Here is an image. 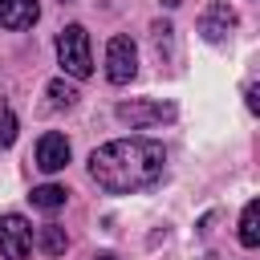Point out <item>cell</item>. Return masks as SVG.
Here are the masks:
<instances>
[{
  "instance_id": "obj_2",
  "label": "cell",
  "mask_w": 260,
  "mask_h": 260,
  "mask_svg": "<svg viewBox=\"0 0 260 260\" xmlns=\"http://www.w3.org/2000/svg\"><path fill=\"white\" fill-rule=\"evenodd\" d=\"M57 61L65 65L69 77H89L93 73V53H89V32L81 24H65L57 37Z\"/></svg>"
},
{
  "instance_id": "obj_5",
  "label": "cell",
  "mask_w": 260,
  "mask_h": 260,
  "mask_svg": "<svg viewBox=\"0 0 260 260\" xmlns=\"http://www.w3.org/2000/svg\"><path fill=\"white\" fill-rule=\"evenodd\" d=\"M28 248H32V228H28V219L16 215V211L0 215V256H4V260H24Z\"/></svg>"
},
{
  "instance_id": "obj_12",
  "label": "cell",
  "mask_w": 260,
  "mask_h": 260,
  "mask_svg": "<svg viewBox=\"0 0 260 260\" xmlns=\"http://www.w3.org/2000/svg\"><path fill=\"white\" fill-rule=\"evenodd\" d=\"M45 93H49V102H53L57 110H69V106H77V89H73L69 81H61V77H53V81L45 85Z\"/></svg>"
},
{
  "instance_id": "obj_15",
  "label": "cell",
  "mask_w": 260,
  "mask_h": 260,
  "mask_svg": "<svg viewBox=\"0 0 260 260\" xmlns=\"http://www.w3.org/2000/svg\"><path fill=\"white\" fill-rule=\"evenodd\" d=\"M162 4H167V8H175V4H183V0H162Z\"/></svg>"
},
{
  "instance_id": "obj_13",
  "label": "cell",
  "mask_w": 260,
  "mask_h": 260,
  "mask_svg": "<svg viewBox=\"0 0 260 260\" xmlns=\"http://www.w3.org/2000/svg\"><path fill=\"white\" fill-rule=\"evenodd\" d=\"M12 142H16V114L0 106V146H12Z\"/></svg>"
},
{
  "instance_id": "obj_14",
  "label": "cell",
  "mask_w": 260,
  "mask_h": 260,
  "mask_svg": "<svg viewBox=\"0 0 260 260\" xmlns=\"http://www.w3.org/2000/svg\"><path fill=\"white\" fill-rule=\"evenodd\" d=\"M244 98H248V110L256 114V110H260V85H248V93H244Z\"/></svg>"
},
{
  "instance_id": "obj_7",
  "label": "cell",
  "mask_w": 260,
  "mask_h": 260,
  "mask_svg": "<svg viewBox=\"0 0 260 260\" xmlns=\"http://www.w3.org/2000/svg\"><path fill=\"white\" fill-rule=\"evenodd\" d=\"M65 162H69V142H65V134H45V138L37 142V167H41L45 175H57V171H65Z\"/></svg>"
},
{
  "instance_id": "obj_3",
  "label": "cell",
  "mask_w": 260,
  "mask_h": 260,
  "mask_svg": "<svg viewBox=\"0 0 260 260\" xmlns=\"http://www.w3.org/2000/svg\"><path fill=\"white\" fill-rule=\"evenodd\" d=\"M114 114H118V122H126L130 130H142V126H154V122H171V118H175V106H171V102H150V98H130V102H122Z\"/></svg>"
},
{
  "instance_id": "obj_10",
  "label": "cell",
  "mask_w": 260,
  "mask_h": 260,
  "mask_svg": "<svg viewBox=\"0 0 260 260\" xmlns=\"http://www.w3.org/2000/svg\"><path fill=\"white\" fill-rule=\"evenodd\" d=\"M32 207H41V211H57V207H65V187H57V183H45V187H32Z\"/></svg>"
},
{
  "instance_id": "obj_4",
  "label": "cell",
  "mask_w": 260,
  "mask_h": 260,
  "mask_svg": "<svg viewBox=\"0 0 260 260\" xmlns=\"http://www.w3.org/2000/svg\"><path fill=\"white\" fill-rule=\"evenodd\" d=\"M134 73H138V49H134V41L130 37H110V45H106V77L114 85H126Z\"/></svg>"
},
{
  "instance_id": "obj_16",
  "label": "cell",
  "mask_w": 260,
  "mask_h": 260,
  "mask_svg": "<svg viewBox=\"0 0 260 260\" xmlns=\"http://www.w3.org/2000/svg\"><path fill=\"white\" fill-rule=\"evenodd\" d=\"M98 260H118V256H110V252H102V256H98Z\"/></svg>"
},
{
  "instance_id": "obj_8",
  "label": "cell",
  "mask_w": 260,
  "mask_h": 260,
  "mask_svg": "<svg viewBox=\"0 0 260 260\" xmlns=\"http://www.w3.org/2000/svg\"><path fill=\"white\" fill-rule=\"evenodd\" d=\"M37 16H41V4L37 0H0V28L20 32V28L37 24Z\"/></svg>"
},
{
  "instance_id": "obj_17",
  "label": "cell",
  "mask_w": 260,
  "mask_h": 260,
  "mask_svg": "<svg viewBox=\"0 0 260 260\" xmlns=\"http://www.w3.org/2000/svg\"><path fill=\"white\" fill-rule=\"evenodd\" d=\"M61 4H69V0H61Z\"/></svg>"
},
{
  "instance_id": "obj_6",
  "label": "cell",
  "mask_w": 260,
  "mask_h": 260,
  "mask_svg": "<svg viewBox=\"0 0 260 260\" xmlns=\"http://www.w3.org/2000/svg\"><path fill=\"white\" fill-rule=\"evenodd\" d=\"M236 24H240V16H236V8L223 4V0L207 4V12L199 16V32H203V41H211V45L228 41V37L236 32Z\"/></svg>"
},
{
  "instance_id": "obj_1",
  "label": "cell",
  "mask_w": 260,
  "mask_h": 260,
  "mask_svg": "<svg viewBox=\"0 0 260 260\" xmlns=\"http://www.w3.org/2000/svg\"><path fill=\"white\" fill-rule=\"evenodd\" d=\"M167 171V150L154 138H118L89 154V175L106 195H138Z\"/></svg>"
},
{
  "instance_id": "obj_9",
  "label": "cell",
  "mask_w": 260,
  "mask_h": 260,
  "mask_svg": "<svg viewBox=\"0 0 260 260\" xmlns=\"http://www.w3.org/2000/svg\"><path fill=\"white\" fill-rule=\"evenodd\" d=\"M256 219H260V203L252 199V203H244V215H240V244H244V248H256V244H260Z\"/></svg>"
},
{
  "instance_id": "obj_11",
  "label": "cell",
  "mask_w": 260,
  "mask_h": 260,
  "mask_svg": "<svg viewBox=\"0 0 260 260\" xmlns=\"http://www.w3.org/2000/svg\"><path fill=\"white\" fill-rule=\"evenodd\" d=\"M37 244H41V252H45V256H61V252L69 248V236H65V228L45 223V228H41V236H37Z\"/></svg>"
}]
</instances>
